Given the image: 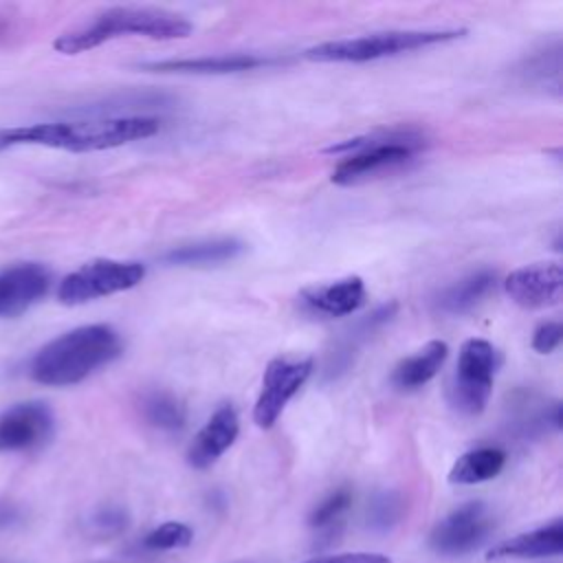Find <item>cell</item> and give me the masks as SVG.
Here are the masks:
<instances>
[{"label": "cell", "mask_w": 563, "mask_h": 563, "mask_svg": "<svg viewBox=\"0 0 563 563\" xmlns=\"http://www.w3.org/2000/svg\"><path fill=\"white\" fill-rule=\"evenodd\" d=\"M121 352L123 341L112 325H79L42 345L31 358L29 374L40 385L68 387L110 365Z\"/></svg>", "instance_id": "obj_1"}, {"label": "cell", "mask_w": 563, "mask_h": 563, "mask_svg": "<svg viewBox=\"0 0 563 563\" xmlns=\"http://www.w3.org/2000/svg\"><path fill=\"white\" fill-rule=\"evenodd\" d=\"M424 147L427 139L418 128L391 125L345 139L330 145L325 152L343 156L332 172V183L358 185L405 167Z\"/></svg>", "instance_id": "obj_2"}, {"label": "cell", "mask_w": 563, "mask_h": 563, "mask_svg": "<svg viewBox=\"0 0 563 563\" xmlns=\"http://www.w3.org/2000/svg\"><path fill=\"white\" fill-rule=\"evenodd\" d=\"M191 29V22L174 11L152 7H112L97 13L90 22L62 33L53 46L64 55H79L121 35L180 40L187 37Z\"/></svg>", "instance_id": "obj_3"}, {"label": "cell", "mask_w": 563, "mask_h": 563, "mask_svg": "<svg viewBox=\"0 0 563 563\" xmlns=\"http://www.w3.org/2000/svg\"><path fill=\"white\" fill-rule=\"evenodd\" d=\"M464 29H402V31H380L367 33L358 37L332 40L303 51L306 59L312 62H350L363 64L374 62L409 51H418L424 46L442 44L462 37Z\"/></svg>", "instance_id": "obj_4"}, {"label": "cell", "mask_w": 563, "mask_h": 563, "mask_svg": "<svg viewBox=\"0 0 563 563\" xmlns=\"http://www.w3.org/2000/svg\"><path fill=\"white\" fill-rule=\"evenodd\" d=\"M501 365L499 350L486 339H468L460 347L455 374L449 383V402L464 416H477L486 409L495 374Z\"/></svg>", "instance_id": "obj_5"}, {"label": "cell", "mask_w": 563, "mask_h": 563, "mask_svg": "<svg viewBox=\"0 0 563 563\" xmlns=\"http://www.w3.org/2000/svg\"><path fill=\"white\" fill-rule=\"evenodd\" d=\"M161 121L154 117H103L86 121H59L55 150L66 152H99L112 150L132 141L150 139L158 132Z\"/></svg>", "instance_id": "obj_6"}, {"label": "cell", "mask_w": 563, "mask_h": 563, "mask_svg": "<svg viewBox=\"0 0 563 563\" xmlns=\"http://www.w3.org/2000/svg\"><path fill=\"white\" fill-rule=\"evenodd\" d=\"M145 277V266L132 260H92L68 273L57 288V299L66 306L88 303L114 292L139 286Z\"/></svg>", "instance_id": "obj_7"}, {"label": "cell", "mask_w": 563, "mask_h": 563, "mask_svg": "<svg viewBox=\"0 0 563 563\" xmlns=\"http://www.w3.org/2000/svg\"><path fill=\"white\" fill-rule=\"evenodd\" d=\"M314 372V361L310 356H277L273 358L262 378V389L253 407V422L260 429H271L290 398L306 385Z\"/></svg>", "instance_id": "obj_8"}, {"label": "cell", "mask_w": 563, "mask_h": 563, "mask_svg": "<svg viewBox=\"0 0 563 563\" xmlns=\"http://www.w3.org/2000/svg\"><path fill=\"white\" fill-rule=\"evenodd\" d=\"M55 413L42 400H24L0 413V455L35 451L51 442Z\"/></svg>", "instance_id": "obj_9"}, {"label": "cell", "mask_w": 563, "mask_h": 563, "mask_svg": "<svg viewBox=\"0 0 563 563\" xmlns=\"http://www.w3.org/2000/svg\"><path fill=\"white\" fill-rule=\"evenodd\" d=\"M490 528L493 519L488 506L484 501H466L433 526L429 545L446 556L466 554L486 541Z\"/></svg>", "instance_id": "obj_10"}, {"label": "cell", "mask_w": 563, "mask_h": 563, "mask_svg": "<svg viewBox=\"0 0 563 563\" xmlns=\"http://www.w3.org/2000/svg\"><path fill=\"white\" fill-rule=\"evenodd\" d=\"M563 273L559 262H534L510 271L504 279L506 295L521 308L539 310L561 301Z\"/></svg>", "instance_id": "obj_11"}, {"label": "cell", "mask_w": 563, "mask_h": 563, "mask_svg": "<svg viewBox=\"0 0 563 563\" xmlns=\"http://www.w3.org/2000/svg\"><path fill=\"white\" fill-rule=\"evenodd\" d=\"M51 288V273L26 262L0 273V319H13L35 306Z\"/></svg>", "instance_id": "obj_12"}, {"label": "cell", "mask_w": 563, "mask_h": 563, "mask_svg": "<svg viewBox=\"0 0 563 563\" xmlns=\"http://www.w3.org/2000/svg\"><path fill=\"white\" fill-rule=\"evenodd\" d=\"M238 433H240V418L235 407L220 405L191 440L187 449V464L198 471L209 468L235 442Z\"/></svg>", "instance_id": "obj_13"}, {"label": "cell", "mask_w": 563, "mask_h": 563, "mask_svg": "<svg viewBox=\"0 0 563 563\" xmlns=\"http://www.w3.org/2000/svg\"><path fill=\"white\" fill-rule=\"evenodd\" d=\"M365 284L358 275H347L328 284H317L299 292V306L319 317H345L365 303Z\"/></svg>", "instance_id": "obj_14"}, {"label": "cell", "mask_w": 563, "mask_h": 563, "mask_svg": "<svg viewBox=\"0 0 563 563\" xmlns=\"http://www.w3.org/2000/svg\"><path fill=\"white\" fill-rule=\"evenodd\" d=\"M396 310H398V303L396 301H389V303H383L378 308H374L369 314H365L363 319H358L347 332H343L334 347L328 352V358H325V365L321 369L323 374V380H336L341 374H345L350 369V365L354 363V356L358 354L361 345L376 332L380 330L385 323H389L394 317H396Z\"/></svg>", "instance_id": "obj_15"}, {"label": "cell", "mask_w": 563, "mask_h": 563, "mask_svg": "<svg viewBox=\"0 0 563 563\" xmlns=\"http://www.w3.org/2000/svg\"><path fill=\"white\" fill-rule=\"evenodd\" d=\"M561 552H563V521L556 519L548 526L499 541L488 550L486 559H541V556H559Z\"/></svg>", "instance_id": "obj_16"}, {"label": "cell", "mask_w": 563, "mask_h": 563, "mask_svg": "<svg viewBox=\"0 0 563 563\" xmlns=\"http://www.w3.org/2000/svg\"><path fill=\"white\" fill-rule=\"evenodd\" d=\"M268 64L266 57L251 53H233V55H205V57H187V59H163L141 64L143 70L154 73H187V75H224V73H242L253 70Z\"/></svg>", "instance_id": "obj_17"}, {"label": "cell", "mask_w": 563, "mask_h": 563, "mask_svg": "<svg viewBox=\"0 0 563 563\" xmlns=\"http://www.w3.org/2000/svg\"><path fill=\"white\" fill-rule=\"evenodd\" d=\"M493 288H495V273L488 268H479V271H473V273L460 277L451 286L442 288L435 295L433 306L442 314L460 317V314L471 312L477 303H482L484 297Z\"/></svg>", "instance_id": "obj_18"}, {"label": "cell", "mask_w": 563, "mask_h": 563, "mask_svg": "<svg viewBox=\"0 0 563 563\" xmlns=\"http://www.w3.org/2000/svg\"><path fill=\"white\" fill-rule=\"evenodd\" d=\"M449 356V345L444 341H429L424 343L420 350H416L413 354L405 356L394 369H391V385L396 389L402 391H411V389H420L422 385H427L444 365Z\"/></svg>", "instance_id": "obj_19"}, {"label": "cell", "mask_w": 563, "mask_h": 563, "mask_svg": "<svg viewBox=\"0 0 563 563\" xmlns=\"http://www.w3.org/2000/svg\"><path fill=\"white\" fill-rule=\"evenodd\" d=\"M242 251L244 244L235 238H213L176 246L163 255V262L172 266H216L235 260Z\"/></svg>", "instance_id": "obj_20"}, {"label": "cell", "mask_w": 563, "mask_h": 563, "mask_svg": "<svg viewBox=\"0 0 563 563\" xmlns=\"http://www.w3.org/2000/svg\"><path fill=\"white\" fill-rule=\"evenodd\" d=\"M506 464V453L497 446H479L473 451L462 453L451 471H449V482L451 484H482L488 482L493 477H497L501 473Z\"/></svg>", "instance_id": "obj_21"}, {"label": "cell", "mask_w": 563, "mask_h": 563, "mask_svg": "<svg viewBox=\"0 0 563 563\" xmlns=\"http://www.w3.org/2000/svg\"><path fill=\"white\" fill-rule=\"evenodd\" d=\"M141 413L150 427L163 433H178L187 422V409L183 400L163 389L147 391L141 398Z\"/></svg>", "instance_id": "obj_22"}, {"label": "cell", "mask_w": 563, "mask_h": 563, "mask_svg": "<svg viewBox=\"0 0 563 563\" xmlns=\"http://www.w3.org/2000/svg\"><path fill=\"white\" fill-rule=\"evenodd\" d=\"M191 539H194V532L189 526L180 521H167L150 530L143 537V545L147 550H178V548H187Z\"/></svg>", "instance_id": "obj_23"}, {"label": "cell", "mask_w": 563, "mask_h": 563, "mask_svg": "<svg viewBox=\"0 0 563 563\" xmlns=\"http://www.w3.org/2000/svg\"><path fill=\"white\" fill-rule=\"evenodd\" d=\"M350 504H352L350 488H336L323 501H319V506H314V510L308 517V523L312 528L330 526L332 521H336L350 508Z\"/></svg>", "instance_id": "obj_24"}, {"label": "cell", "mask_w": 563, "mask_h": 563, "mask_svg": "<svg viewBox=\"0 0 563 563\" xmlns=\"http://www.w3.org/2000/svg\"><path fill=\"white\" fill-rule=\"evenodd\" d=\"M88 532L97 537L119 534L128 526V515L119 506H101L86 519Z\"/></svg>", "instance_id": "obj_25"}, {"label": "cell", "mask_w": 563, "mask_h": 563, "mask_svg": "<svg viewBox=\"0 0 563 563\" xmlns=\"http://www.w3.org/2000/svg\"><path fill=\"white\" fill-rule=\"evenodd\" d=\"M561 336H563V328L559 321H545L541 323L534 334H532V347L539 352V354H550L559 347L561 343Z\"/></svg>", "instance_id": "obj_26"}, {"label": "cell", "mask_w": 563, "mask_h": 563, "mask_svg": "<svg viewBox=\"0 0 563 563\" xmlns=\"http://www.w3.org/2000/svg\"><path fill=\"white\" fill-rule=\"evenodd\" d=\"M303 563H391V559L380 552H343V554L317 556Z\"/></svg>", "instance_id": "obj_27"}, {"label": "cell", "mask_w": 563, "mask_h": 563, "mask_svg": "<svg viewBox=\"0 0 563 563\" xmlns=\"http://www.w3.org/2000/svg\"><path fill=\"white\" fill-rule=\"evenodd\" d=\"M398 510H400V499L394 495V493H383L380 497L374 499V506H372V521H378V523H389L398 517Z\"/></svg>", "instance_id": "obj_28"}, {"label": "cell", "mask_w": 563, "mask_h": 563, "mask_svg": "<svg viewBox=\"0 0 563 563\" xmlns=\"http://www.w3.org/2000/svg\"><path fill=\"white\" fill-rule=\"evenodd\" d=\"M24 521V510L11 499H0V530H11Z\"/></svg>", "instance_id": "obj_29"}]
</instances>
